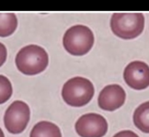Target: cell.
I'll return each instance as SVG.
<instances>
[{
	"label": "cell",
	"instance_id": "6da1fadb",
	"mask_svg": "<svg viewBox=\"0 0 149 137\" xmlns=\"http://www.w3.org/2000/svg\"><path fill=\"white\" fill-rule=\"evenodd\" d=\"M49 63L46 51L38 45H29L22 48L15 57V64L23 74L33 75L43 72Z\"/></svg>",
	"mask_w": 149,
	"mask_h": 137
},
{
	"label": "cell",
	"instance_id": "7a4b0ae2",
	"mask_svg": "<svg viewBox=\"0 0 149 137\" xmlns=\"http://www.w3.org/2000/svg\"><path fill=\"white\" fill-rule=\"evenodd\" d=\"M95 94L93 84L90 80L75 77L68 80L63 85L62 97L68 105L82 107L87 104Z\"/></svg>",
	"mask_w": 149,
	"mask_h": 137
},
{
	"label": "cell",
	"instance_id": "3957f363",
	"mask_svg": "<svg viewBox=\"0 0 149 137\" xmlns=\"http://www.w3.org/2000/svg\"><path fill=\"white\" fill-rule=\"evenodd\" d=\"M145 18L142 13H114L111 28L116 36L124 39H135L143 32Z\"/></svg>",
	"mask_w": 149,
	"mask_h": 137
},
{
	"label": "cell",
	"instance_id": "277c9868",
	"mask_svg": "<svg viewBox=\"0 0 149 137\" xmlns=\"http://www.w3.org/2000/svg\"><path fill=\"white\" fill-rule=\"evenodd\" d=\"M94 41L93 31L88 27L77 25L66 30L63 39V44L68 53L81 56L92 49Z\"/></svg>",
	"mask_w": 149,
	"mask_h": 137
},
{
	"label": "cell",
	"instance_id": "5b68a950",
	"mask_svg": "<svg viewBox=\"0 0 149 137\" xmlns=\"http://www.w3.org/2000/svg\"><path fill=\"white\" fill-rule=\"evenodd\" d=\"M30 119V109L22 101H15L6 110L4 123L6 129L13 134H18L26 129Z\"/></svg>",
	"mask_w": 149,
	"mask_h": 137
},
{
	"label": "cell",
	"instance_id": "8992f818",
	"mask_svg": "<svg viewBox=\"0 0 149 137\" xmlns=\"http://www.w3.org/2000/svg\"><path fill=\"white\" fill-rule=\"evenodd\" d=\"M75 129L81 137H103L107 133L108 123L100 115L88 113L78 119Z\"/></svg>",
	"mask_w": 149,
	"mask_h": 137
},
{
	"label": "cell",
	"instance_id": "52a82bcc",
	"mask_svg": "<svg viewBox=\"0 0 149 137\" xmlns=\"http://www.w3.org/2000/svg\"><path fill=\"white\" fill-rule=\"evenodd\" d=\"M124 78L127 84L133 89H145L149 86V66L141 61L130 62L125 68Z\"/></svg>",
	"mask_w": 149,
	"mask_h": 137
},
{
	"label": "cell",
	"instance_id": "ba28073f",
	"mask_svg": "<svg viewBox=\"0 0 149 137\" xmlns=\"http://www.w3.org/2000/svg\"><path fill=\"white\" fill-rule=\"evenodd\" d=\"M126 99L125 90L117 84H111L105 87L98 97V105L102 110L113 111L124 104Z\"/></svg>",
	"mask_w": 149,
	"mask_h": 137
},
{
	"label": "cell",
	"instance_id": "9c48e42d",
	"mask_svg": "<svg viewBox=\"0 0 149 137\" xmlns=\"http://www.w3.org/2000/svg\"><path fill=\"white\" fill-rule=\"evenodd\" d=\"M30 137H62L59 127L49 121H41L32 129Z\"/></svg>",
	"mask_w": 149,
	"mask_h": 137
},
{
	"label": "cell",
	"instance_id": "30bf717a",
	"mask_svg": "<svg viewBox=\"0 0 149 137\" xmlns=\"http://www.w3.org/2000/svg\"><path fill=\"white\" fill-rule=\"evenodd\" d=\"M135 126L146 134H149V102L143 103L135 110L133 115Z\"/></svg>",
	"mask_w": 149,
	"mask_h": 137
},
{
	"label": "cell",
	"instance_id": "8fae6325",
	"mask_svg": "<svg viewBox=\"0 0 149 137\" xmlns=\"http://www.w3.org/2000/svg\"><path fill=\"white\" fill-rule=\"evenodd\" d=\"M17 26V19L14 13L0 12V37L13 34Z\"/></svg>",
	"mask_w": 149,
	"mask_h": 137
},
{
	"label": "cell",
	"instance_id": "7c38bea8",
	"mask_svg": "<svg viewBox=\"0 0 149 137\" xmlns=\"http://www.w3.org/2000/svg\"><path fill=\"white\" fill-rule=\"evenodd\" d=\"M13 94V86L10 80L4 75H0V104L10 100Z\"/></svg>",
	"mask_w": 149,
	"mask_h": 137
},
{
	"label": "cell",
	"instance_id": "4fadbf2b",
	"mask_svg": "<svg viewBox=\"0 0 149 137\" xmlns=\"http://www.w3.org/2000/svg\"><path fill=\"white\" fill-rule=\"evenodd\" d=\"M7 52L5 46L0 42V67L7 60Z\"/></svg>",
	"mask_w": 149,
	"mask_h": 137
},
{
	"label": "cell",
	"instance_id": "5bb4252c",
	"mask_svg": "<svg viewBox=\"0 0 149 137\" xmlns=\"http://www.w3.org/2000/svg\"><path fill=\"white\" fill-rule=\"evenodd\" d=\"M113 137H139L138 134L132 131H122L116 134Z\"/></svg>",
	"mask_w": 149,
	"mask_h": 137
},
{
	"label": "cell",
	"instance_id": "9a60e30c",
	"mask_svg": "<svg viewBox=\"0 0 149 137\" xmlns=\"http://www.w3.org/2000/svg\"><path fill=\"white\" fill-rule=\"evenodd\" d=\"M0 137H4V133H3L2 130H1V129L0 128Z\"/></svg>",
	"mask_w": 149,
	"mask_h": 137
}]
</instances>
